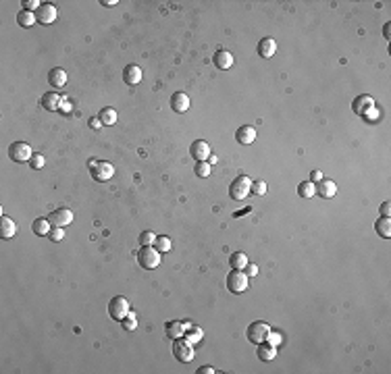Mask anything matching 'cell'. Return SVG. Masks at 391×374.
Returning a JSON list of instances; mask_svg holds the SVG:
<instances>
[{
	"mask_svg": "<svg viewBox=\"0 0 391 374\" xmlns=\"http://www.w3.org/2000/svg\"><path fill=\"white\" fill-rule=\"evenodd\" d=\"M48 221L52 227H67V224L73 223V212L69 208H57V210H52Z\"/></svg>",
	"mask_w": 391,
	"mask_h": 374,
	"instance_id": "cell-8",
	"label": "cell"
},
{
	"mask_svg": "<svg viewBox=\"0 0 391 374\" xmlns=\"http://www.w3.org/2000/svg\"><path fill=\"white\" fill-rule=\"evenodd\" d=\"M123 81L127 85H137L139 81H142V69H139L137 65H127L123 71Z\"/></svg>",
	"mask_w": 391,
	"mask_h": 374,
	"instance_id": "cell-17",
	"label": "cell"
},
{
	"mask_svg": "<svg viewBox=\"0 0 391 374\" xmlns=\"http://www.w3.org/2000/svg\"><path fill=\"white\" fill-rule=\"evenodd\" d=\"M59 111H60V112H62V111H65V112H71V102H69V100H60Z\"/></svg>",
	"mask_w": 391,
	"mask_h": 374,
	"instance_id": "cell-41",
	"label": "cell"
},
{
	"mask_svg": "<svg viewBox=\"0 0 391 374\" xmlns=\"http://www.w3.org/2000/svg\"><path fill=\"white\" fill-rule=\"evenodd\" d=\"M171 108L179 114L185 112L187 108H190V96H187L185 92H175L173 96H171Z\"/></svg>",
	"mask_w": 391,
	"mask_h": 374,
	"instance_id": "cell-13",
	"label": "cell"
},
{
	"mask_svg": "<svg viewBox=\"0 0 391 374\" xmlns=\"http://www.w3.org/2000/svg\"><path fill=\"white\" fill-rule=\"evenodd\" d=\"M98 119L102 121V125H115L117 123V112L113 111V108H102L98 114Z\"/></svg>",
	"mask_w": 391,
	"mask_h": 374,
	"instance_id": "cell-31",
	"label": "cell"
},
{
	"mask_svg": "<svg viewBox=\"0 0 391 374\" xmlns=\"http://www.w3.org/2000/svg\"><path fill=\"white\" fill-rule=\"evenodd\" d=\"M258 54H260L262 58H271L273 54L277 52V42L273 40V37H262L260 42H258Z\"/></svg>",
	"mask_w": 391,
	"mask_h": 374,
	"instance_id": "cell-18",
	"label": "cell"
},
{
	"mask_svg": "<svg viewBox=\"0 0 391 374\" xmlns=\"http://www.w3.org/2000/svg\"><path fill=\"white\" fill-rule=\"evenodd\" d=\"M129 301L125 298H113L111 303H108V314H111V318H115V320H123L125 316L129 314Z\"/></svg>",
	"mask_w": 391,
	"mask_h": 374,
	"instance_id": "cell-6",
	"label": "cell"
},
{
	"mask_svg": "<svg viewBox=\"0 0 391 374\" xmlns=\"http://www.w3.org/2000/svg\"><path fill=\"white\" fill-rule=\"evenodd\" d=\"M50 229H52V224H50V221H48V218H44V216L36 218V221H34V224H31V231H34L36 235H42V237H48Z\"/></svg>",
	"mask_w": 391,
	"mask_h": 374,
	"instance_id": "cell-22",
	"label": "cell"
},
{
	"mask_svg": "<svg viewBox=\"0 0 391 374\" xmlns=\"http://www.w3.org/2000/svg\"><path fill=\"white\" fill-rule=\"evenodd\" d=\"M100 125H102V121L96 119V116H94V119H90V127H92V129H98Z\"/></svg>",
	"mask_w": 391,
	"mask_h": 374,
	"instance_id": "cell-44",
	"label": "cell"
},
{
	"mask_svg": "<svg viewBox=\"0 0 391 374\" xmlns=\"http://www.w3.org/2000/svg\"><path fill=\"white\" fill-rule=\"evenodd\" d=\"M15 233H17V224H15L13 218H9V216L0 218V237L2 239H13Z\"/></svg>",
	"mask_w": 391,
	"mask_h": 374,
	"instance_id": "cell-19",
	"label": "cell"
},
{
	"mask_svg": "<svg viewBox=\"0 0 391 374\" xmlns=\"http://www.w3.org/2000/svg\"><path fill=\"white\" fill-rule=\"evenodd\" d=\"M244 270H246V275H248V277H256V275H258L256 264H246V268H244Z\"/></svg>",
	"mask_w": 391,
	"mask_h": 374,
	"instance_id": "cell-40",
	"label": "cell"
},
{
	"mask_svg": "<svg viewBox=\"0 0 391 374\" xmlns=\"http://www.w3.org/2000/svg\"><path fill=\"white\" fill-rule=\"evenodd\" d=\"M137 264L146 270H152L160 264V252L154 245H142V249L137 252Z\"/></svg>",
	"mask_w": 391,
	"mask_h": 374,
	"instance_id": "cell-1",
	"label": "cell"
},
{
	"mask_svg": "<svg viewBox=\"0 0 391 374\" xmlns=\"http://www.w3.org/2000/svg\"><path fill=\"white\" fill-rule=\"evenodd\" d=\"M372 108H374V100L371 96H358L354 100V104H352V111H354L358 116H366Z\"/></svg>",
	"mask_w": 391,
	"mask_h": 374,
	"instance_id": "cell-11",
	"label": "cell"
},
{
	"mask_svg": "<svg viewBox=\"0 0 391 374\" xmlns=\"http://www.w3.org/2000/svg\"><path fill=\"white\" fill-rule=\"evenodd\" d=\"M269 333H271V329H269V324H267V322H262V320H254V322L246 329V337H248L250 343H254V345H260V343L267 341Z\"/></svg>",
	"mask_w": 391,
	"mask_h": 374,
	"instance_id": "cell-2",
	"label": "cell"
},
{
	"mask_svg": "<svg viewBox=\"0 0 391 374\" xmlns=\"http://www.w3.org/2000/svg\"><path fill=\"white\" fill-rule=\"evenodd\" d=\"M154 239H156V235L152 231H144L142 235H139V243L142 245H154Z\"/></svg>",
	"mask_w": 391,
	"mask_h": 374,
	"instance_id": "cell-36",
	"label": "cell"
},
{
	"mask_svg": "<svg viewBox=\"0 0 391 374\" xmlns=\"http://www.w3.org/2000/svg\"><path fill=\"white\" fill-rule=\"evenodd\" d=\"M246 264H248V258H246L244 252H235V254L229 256V266H231L233 270H244Z\"/></svg>",
	"mask_w": 391,
	"mask_h": 374,
	"instance_id": "cell-26",
	"label": "cell"
},
{
	"mask_svg": "<svg viewBox=\"0 0 391 374\" xmlns=\"http://www.w3.org/2000/svg\"><path fill=\"white\" fill-rule=\"evenodd\" d=\"M298 193H300V198H312L316 193V187L312 181H302L298 185Z\"/></svg>",
	"mask_w": 391,
	"mask_h": 374,
	"instance_id": "cell-30",
	"label": "cell"
},
{
	"mask_svg": "<svg viewBox=\"0 0 391 374\" xmlns=\"http://www.w3.org/2000/svg\"><path fill=\"white\" fill-rule=\"evenodd\" d=\"M183 337H187L190 339V343H200L202 341V329H198V326H194V324H187L185 326V333H183Z\"/></svg>",
	"mask_w": 391,
	"mask_h": 374,
	"instance_id": "cell-28",
	"label": "cell"
},
{
	"mask_svg": "<svg viewBox=\"0 0 391 374\" xmlns=\"http://www.w3.org/2000/svg\"><path fill=\"white\" fill-rule=\"evenodd\" d=\"M9 156H11L15 162H29L31 156H34V152H31L29 144H25V142H15V144H11V148H9Z\"/></svg>",
	"mask_w": 391,
	"mask_h": 374,
	"instance_id": "cell-7",
	"label": "cell"
},
{
	"mask_svg": "<svg viewBox=\"0 0 391 374\" xmlns=\"http://www.w3.org/2000/svg\"><path fill=\"white\" fill-rule=\"evenodd\" d=\"M213 62L216 69H221V71H227L231 65H233V54L229 50H216V54L213 56Z\"/></svg>",
	"mask_w": 391,
	"mask_h": 374,
	"instance_id": "cell-16",
	"label": "cell"
},
{
	"mask_svg": "<svg viewBox=\"0 0 391 374\" xmlns=\"http://www.w3.org/2000/svg\"><path fill=\"white\" fill-rule=\"evenodd\" d=\"M314 187H316V193L323 200H329V198H333L335 193H337V185H335L333 181H329V179H323V181L314 183Z\"/></svg>",
	"mask_w": 391,
	"mask_h": 374,
	"instance_id": "cell-14",
	"label": "cell"
},
{
	"mask_svg": "<svg viewBox=\"0 0 391 374\" xmlns=\"http://www.w3.org/2000/svg\"><path fill=\"white\" fill-rule=\"evenodd\" d=\"M250 193H256V196H264V193H267V183H264V181H252Z\"/></svg>",
	"mask_w": 391,
	"mask_h": 374,
	"instance_id": "cell-33",
	"label": "cell"
},
{
	"mask_svg": "<svg viewBox=\"0 0 391 374\" xmlns=\"http://www.w3.org/2000/svg\"><path fill=\"white\" fill-rule=\"evenodd\" d=\"M154 247L158 249L160 254H167L171 247H173V243H171V239L167 237V235H156V239H154Z\"/></svg>",
	"mask_w": 391,
	"mask_h": 374,
	"instance_id": "cell-29",
	"label": "cell"
},
{
	"mask_svg": "<svg viewBox=\"0 0 391 374\" xmlns=\"http://www.w3.org/2000/svg\"><path fill=\"white\" fill-rule=\"evenodd\" d=\"M113 175H115V167L111 162H98V165L92 168V177L96 179V181H108V179H113Z\"/></svg>",
	"mask_w": 391,
	"mask_h": 374,
	"instance_id": "cell-12",
	"label": "cell"
},
{
	"mask_svg": "<svg viewBox=\"0 0 391 374\" xmlns=\"http://www.w3.org/2000/svg\"><path fill=\"white\" fill-rule=\"evenodd\" d=\"M275 355H277V347L271 345L269 341H264V343H260V345H258V357H260V360L271 362Z\"/></svg>",
	"mask_w": 391,
	"mask_h": 374,
	"instance_id": "cell-24",
	"label": "cell"
},
{
	"mask_svg": "<svg viewBox=\"0 0 391 374\" xmlns=\"http://www.w3.org/2000/svg\"><path fill=\"white\" fill-rule=\"evenodd\" d=\"M165 333H167V337L169 339H179V337H183V333H185V324L183 322H179V320H169L167 324H165Z\"/></svg>",
	"mask_w": 391,
	"mask_h": 374,
	"instance_id": "cell-21",
	"label": "cell"
},
{
	"mask_svg": "<svg viewBox=\"0 0 391 374\" xmlns=\"http://www.w3.org/2000/svg\"><path fill=\"white\" fill-rule=\"evenodd\" d=\"M65 227H52L50 233H48V239L50 241H62L65 239V231H62Z\"/></svg>",
	"mask_w": 391,
	"mask_h": 374,
	"instance_id": "cell-34",
	"label": "cell"
},
{
	"mask_svg": "<svg viewBox=\"0 0 391 374\" xmlns=\"http://www.w3.org/2000/svg\"><path fill=\"white\" fill-rule=\"evenodd\" d=\"M235 139H237V144H241V146L254 144V139H256V129L250 127V125H241V127L237 129V133H235Z\"/></svg>",
	"mask_w": 391,
	"mask_h": 374,
	"instance_id": "cell-15",
	"label": "cell"
},
{
	"mask_svg": "<svg viewBox=\"0 0 391 374\" xmlns=\"http://www.w3.org/2000/svg\"><path fill=\"white\" fill-rule=\"evenodd\" d=\"M48 83L52 85V88H65V83H67V71H65V69H60V67L52 69V71L48 73Z\"/></svg>",
	"mask_w": 391,
	"mask_h": 374,
	"instance_id": "cell-20",
	"label": "cell"
},
{
	"mask_svg": "<svg viewBox=\"0 0 391 374\" xmlns=\"http://www.w3.org/2000/svg\"><path fill=\"white\" fill-rule=\"evenodd\" d=\"M17 23H19L21 27H31L34 23H38L36 13H31V11H19V13H17Z\"/></svg>",
	"mask_w": 391,
	"mask_h": 374,
	"instance_id": "cell-27",
	"label": "cell"
},
{
	"mask_svg": "<svg viewBox=\"0 0 391 374\" xmlns=\"http://www.w3.org/2000/svg\"><path fill=\"white\" fill-rule=\"evenodd\" d=\"M389 29H391V25H389V23H387V25H385V27H383V36H385V37H387V40H389Z\"/></svg>",
	"mask_w": 391,
	"mask_h": 374,
	"instance_id": "cell-47",
	"label": "cell"
},
{
	"mask_svg": "<svg viewBox=\"0 0 391 374\" xmlns=\"http://www.w3.org/2000/svg\"><path fill=\"white\" fill-rule=\"evenodd\" d=\"M267 341L271 343V345H275V347H277V343H281V335H279V333H269Z\"/></svg>",
	"mask_w": 391,
	"mask_h": 374,
	"instance_id": "cell-39",
	"label": "cell"
},
{
	"mask_svg": "<svg viewBox=\"0 0 391 374\" xmlns=\"http://www.w3.org/2000/svg\"><path fill=\"white\" fill-rule=\"evenodd\" d=\"M21 4H23V11H31V13H36L42 6V2H38V0H25Z\"/></svg>",
	"mask_w": 391,
	"mask_h": 374,
	"instance_id": "cell-38",
	"label": "cell"
},
{
	"mask_svg": "<svg viewBox=\"0 0 391 374\" xmlns=\"http://www.w3.org/2000/svg\"><path fill=\"white\" fill-rule=\"evenodd\" d=\"M36 19H38V23H42V25H50V23L57 21V6L50 2L42 4L40 9L36 11Z\"/></svg>",
	"mask_w": 391,
	"mask_h": 374,
	"instance_id": "cell-9",
	"label": "cell"
},
{
	"mask_svg": "<svg viewBox=\"0 0 391 374\" xmlns=\"http://www.w3.org/2000/svg\"><path fill=\"white\" fill-rule=\"evenodd\" d=\"M42 106L46 108V111H59L60 106V96L57 92H48L42 96Z\"/></svg>",
	"mask_w": 391,
	"mask_h": 374,
	"instance_id": "cell-23",
	"label": "cell"
},
{
	"mask_svg": "<svg viewBox=\"0 0 391 374\" xmlns=\"http://www.w3.org/2000/svg\"><path fill=\"white\" fill-rule=\"evenodd\" d=\"M121 324H123V329H125V331H136L137 320H136V314H134V312H129V314L121 320Z\"/></svg>",
	"mask_w": 391,
	"mask_h": 374,
	"instance_id": "cell-32",
	"label": "cell"
},
{
	"mask_svg": "<svg viewBox=\"0 0 391 374\" xmlns=\"http://www.w3.org/2000/svg\"><path fill=\"white\" fill-rule=\"evenodd\" d=\"M374 231L379 233V237L389 239L391 237V221H389V216H381L379 221L374 223Z\"/></svg>",
	"mask_w": 391,
	"mask_h": 374,
	"instance_id": "cell-25",
	"label": "cell"
},
{
	"mask_svg": "<svg viewBox=\"0 0 391 374\" xmlns=\"http://www.w3.org/2000/svg\"><path fill=\"white\" fill-rule=\"evenodd\" d=\"M210 170H213V168H210L208 162H196V175H198V177H208Z\"/></svg>",
	"mask_w": 391,
	"mask_h": 374,
	"instance_id": "cell-35",
	"label": "cell"
},
{
	"mask_svg": "<svg viewBox=\"0 0 391 374\" xmlns=\"http://www.w3.org/2000/svg\"><path fill=\"white\" fill-rule=\"evenodd\" d=\"M310 181H312V183H318V181H323V173H320V170H312V175H310Z\"/></svg>",
	"mask_w": 391,
	"mask_h": 374,
	"instance_id": "cell-42",
	"label": "cell"
},
{
	"mask_svg": "<svg viewBox=\"0 0 391 374\" xmlns=\"http://www.w3.org/2000/svg\"><path fill=\"white\" fill-rule=\"evenodd\" d=\"M250 187H252V181H250L246 175H239V177L233 179L231 185H229V196L233 200L241 202V200H246L250 196Z\"/></svg>",
	"mask_w": 391,
	"mask_h": 374,
	"instance_id": "cell-3",
	"label": "cell"
},
{
	"mask_svg": "<svg viewBox=\"0 0 391 374\" xmlns=\"http://www.w3.org/2000/svg\"><path fill=\"white\" fill-rule=\"evenodd\" d=\"M100 4H104V6H115V4H119V2H117V0H102Z\"/></svg>",
	"mask_w": 391,
	"mask_h": 374,
	"instance_id": "cell-46",
	"label": "cell"
},
{
	"mask_svg": "<svg viewBox=\"0 0 391 374\" xmlns=\"http://www.w3.org/2000/svg\"><path fill=\"white\" fill-rule=\"evenodd\" d=\"M190 154L196 162H206V158H210V146L204 142V139H198V142L192 144Z\"/></svg>",
	"mask_w": 391,
	"mask_h": 374,
	"instance_id": "cell-10",
	"label": "cell"
},
{
	"mask_svg": "<svg viewBox=\"0 0 391 374\" xmlns=\"http://www.w3.org/2000/svg\"><path fill=\"white\" fill-rule=\"evenodd\" d=\"M200 372H202V374H210V372H215V368H213V366H202Z\"/></svg>",
	"mask_w": 391,
	"mask_h": 374,
	"instance_id": "cell-45",
	"label": "cell"
},
{
	"mask_svg": "<svg viewBox=\"0 0 391 374\" xmlns=\"http://www.w3.org/2000/svg\"><path fill=\"white\" fill-rule=\"evenodd\" d=\"M381 212H383V216H389V212H391L389 202H383V204H381Z\"/></svg>",
	"mask_w": 391,
	"mask_h": 374,
	"instance_id": "cell-43",
	"label": "cell"
},
{
	"mask_svg": "<svg viewBox=\"0 0 391 374\" xmlns=\"http://www.w3.org/2000/svg\"><path fill=\"white\" fill-rule=\"evenodd\" d=\"M173 354H175L177 360L183 362V364H187V362L194 360V347H192V343L185 341V339H181V337L173 341Z\"/></svg>",
	"mask_w": 391,
	"mask_h": 374,
	"instance_id": "cell-5",
	"label": "cell"
},
{
	"mask_svg": "<svg viewBox=\"0 0 391 374\" xmlns=\"http://www.w3.org/2000/svg\"><path fill=\"white\" fill-rule=\"evenodd\" d=\"M227 287H229L231 293H244L248 289V275L241 270H231L227 275Z\"/></svg>",
	"mask_w": 391,
	"mask_h": 374,
	"instance_id": "cell-4",
	"label": "cell"
},
{
	"mask_svg": "<svg viewBox=\"0 0 391 374\" xmlns=\"http://www.w3.org/2000/svg\"><path fill=\"white\" fill-rule=\"evenodd\" d=\"M29 167L31 168H42L44 167V156L42 154H34V156H31V160H29Z\"/></svg>",
	"mask_w": 391,
	"mask_h": 374,
	"instance_id": "cell-37",
	"label": "cell"
}]
</instances>
